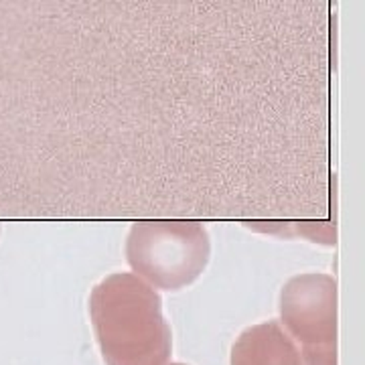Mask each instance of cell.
Segmentation results:
<instances>
[{
  "instance_id": "cell-1",
  "label": "cell",
  "mask_w": 365,
  "mask_h": 365,
  "mask_svg": "<svg viewBox=\"0 0 365 365\" xmlns=\"http://www.w3.org/2000/svg\"><path fill=\"white\" fill-rule=\"evenodd\" d=\"M90 319L106 365H167L170 359L163 300L132 272L110 274L93 287Z\"/></svg>"
},
{
  "instance_id": "cell-4",
  "label": "cell",
  "mask_w": 365,
  "mask_h": 365,
  "mask_svg": "<svg viewBox=\"0 0 365 365\" xmlns=\"http://www.w3.org/2000/svg\"><path fill=\"white\" fill-rule=\"evenodd\" d=\"M230 365H307L299 345L278 321L246 329L232 347Z\"/></svg>"
},
{
  "instance_id": "cell-3",
  "label": "cell",
  "mask_w": 365,
  "mask_h": 365,
  "mask_svg": "<svg viewBox=\"0 0 365 365\" xmlns=\"http://www.w3.org/2000/svg\"><path fill=\"white\" fill-rule=\"evenodd\" d=\"M280 325L307 365H337V280L323 272L292 276L280 290Z\"/></svg>"
},
{
  "instance_id": "cell-2",
  "label": "cell",
  "mask_w": 365,
  "mask_h": 365,
  "mask_svg": "<svg viewBox=\"0 0 365 365\" xmlns=\"http://www.w3.org/2000/svg\"><path fill=\"white\" fill-rule=\"evenodd\" d=\"M211 240L197 222H138L126 237L134 276L155 290H181L207 268Z\"/></svg>"
},
{
  "instance_id": "cell-5",
  "label": "cell",
  "mask_w": 365,
  "mask_h": 365,
  "mask_svg": "<svg viewBox=\"0 0 365 365\" xmlns=\"http://www.w3.org/2000/svg\"><path fill=\"white\" fill-rule=\"evenodd\" d=\"M169 365H185V364H169Z\"/></svg>"
}]
</instances>
